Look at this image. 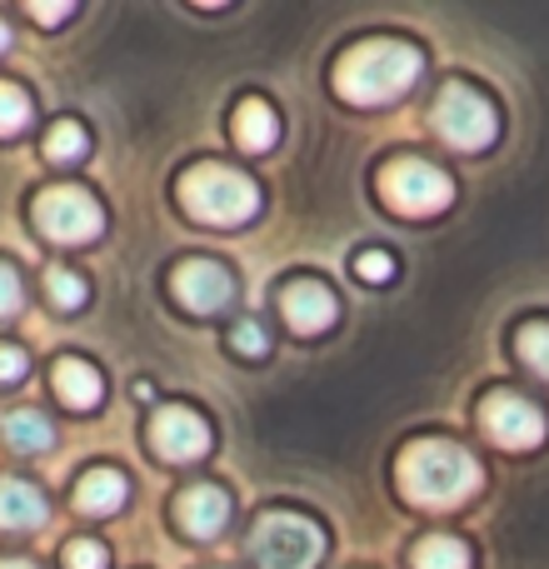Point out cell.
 Masks as SVG:
<instances>
[{
    "label": "cell",
    "mask_w": 549,
    "mask_h": 569,
    "mask_svg": "<svg viewBox=\"0 0 549 569\" xmlns=\"http://www.w3.org/2000/svg\"><path fill=\"white\" fill-rule=\"evenodd\" d=\"M395 475H400L405 500L425 505V510H455V505H465L475 490H480V460L450 440L405 445Z\"/></svg>",
    "instance_id": "6da1fadb"
},
{
    "label": "cell",
    "mask_w": 549,
    "mask_h": 569,
    "mask_svg": "<svg viewBox=\"0 0 549 569\" xmlns=\"http://www.w3.org/2000/svg\"><path fill=\"white\" fill-rule=\"evenodd\" d=\"M420 66L425 56L405 40H360L335 66V86L355 106H385V100H400L420 80Z\"/></svg>",
    "instance_id": "7a4b0ae2"
},
{
    "label": "cell",
    "mask_w": 549,
    "mask_h": 569,
    "mask_svg": "<svg viewBox=\"0 0 549 569\" xmlns=\"http://www.w3.org/2000/svg\"><path fill=\"white\" fill-rule=\"evenodd\" d=\"M180 206L206 226H246L260 210V186L246 170L230 166H196L180 180Z\"/></svg>",
    "instance_id": "3957f363"
},
{
    "label": "cell",
    "mask_w": 549,
    "mask_h": 569,
    "mask_svg": "<svg viewBox=\"0 0 549 569\" xmlns=\"http://www.w3.org/2000/svg\"><path fill=\"white\" fill-rule=\"evenodd\" d=\"M250 555H256L260 569H315L325 555V535L305 515L270 510L260 515L256 535H250Z\"/></svg>",
    "instance_id": "277c9868"
},
{
    "label": "cell",
    "mask_w": 549,
    "mask_h": 569,
    "mask_svg": "<svg viewBox=\"0 0 549 569\" xmlns=\"http://www.w3.org/2000/svg\"><path fill=\"white\" fill-rule=\"evenodd\" d=\"M435 130L450 140L455 150H485L495 136H500V116L495 106L465 80H450L435 100Z\"/></svg>",
    "instance_id": "5b68a950"
},
{
    "label": "cell",
    "mask_w": 549,
    "mask_h": 569,
    "mask_svg": "<svg viewBox=\"0 0 549 569\" xmlns=\"http://www.w3.org/2000/svg\"><path fill=\"white\" fill-rule=\"evenodd\" d=\"M36 226L46 230L50 240H60V246H86V240L100 236L106 216H100V206H96L90 190L50 186V190H40V200H36Z\"/></svg>",
    "instance_id": "8992f818"
},
{
    "label": "cell",
    "mask_w": 549,
    "mask_h": 569,
    "mask_svg": "<svg viewBox=\"0 0 549 569\" xmlns=\"http://www.w3.org/2000/svg\"><path fill=\"white\" fill-rule=\"evenodd\" d=\"M385 200H390L400 216H440L455 200V186L440 166H425V160H395L385 170Z\"/></svg>",
    "instance_id": "52a82bcc"
},
{
    "label": "cell",
    "mask_w": 549,
    "mask_h": 569,
    "mask_svg": "<svg viewBox=\"0 0 549 569\" xmlns=\"http://www.w3.org/2000/svg\"><path fill=\"white\" fill-rule=\"evenodd\" d=\"M480 425L505 450H530V445L545 440V415L515 390H495L490 400L480 405Z\"/></svg>",
    "instance_id": "ba28073f"
},
{
    "label": "cell",
    "mask_w": 549,
    "mask_h": 569,
    "mask_svg": "<svg viewBox=\"0 0 549 569\" xmlns=\"http://www.w3.org/2000/svg\"><path fill=\"white\" fill-rule=\"evenodd\" d=\"M170 290H176V300L196 315H216L236 300V280H230V270L216 266V260H186V266H176Z\"/></svg>",
    "instance_id": "9c48e42d"
},
{
    "label": "cell",
    "mask_w": 549,
    "mask_h": 569,
    "mask_svg": "<svg viewBox=\"0 0 549 569\" xmlns=\"http://www.w3.org/2000/svg\"><path fill=\"white\" fill-rule=\"evenodd\" d=\"M150 440H156V450L166 455V460L186 465L210 450V425L200 420L196 410H186V405H166V410L156 415V425H150Z\"/></svg>",
    "instance_id": "30bf717a"
},
{
    "label": "cell",
    "mask_w": 549,
    "mask_h": 569,
    "mask_svg": "<svg viewBox=\"0 0 549 569\" xmlns=\"http://www.w3.org/2000/svg\"><path fill=\"white\" fill-rule=\"evenodd\" d=\"M280 315L290 320L295 335H325L335 320V295L320 280H295L280 295Z\"/></svg>",
    "instance_id": "8fae6325"
},
{
    "label": "cell",
    "mask_w": 549,
    "mask_h": 569,
    "mask_svg": "<svg viewBox=\"0 0 549 569\" xmlns=\"http://www.w3.org/2000/svg\"><path fill=\"white\" fill-rule=\"evenodd\" d=\"M176 520L190 540H216L230 520L226 490H216V485H190V490L176 500Z\"/></svg>",
    "instance_id": "7c38bea8"
},
{
    "label": "cell",
    "mask_w": 549,
    "mask_h": 569,
    "mask_svg": "<svg viewBox=\"0 0 549 569\" xmlns=\"http://www.w3.org/2000/svg\"><path fill=\"white\" fill-rule=\"evenodd\" d=\"M126 505V475L110 470V465H96L76 480V510L80 515H116Z\"/></svg>",
    "instance_id": "4fadbf2b"
},
{
    "label": "cell",
    "mask_w": 549,
    "mask_h": 569,
    "mask_svg": "<svg viewBox=\"0 0 549 569\" xmlns=\"http://www.w3.org/2000/svg\"><path fill=\"white\" fill-rule=\"evenodd\" d=\"M46 525V495L30 480H0V530H36Z\"/></svg>",
    "instance_id": "5bb4252c"
},
{
    "label": "cell",
    "mask_w": 549,
    "mask_h": 569,
    "mask_svg": "<svg viewBox=\"0 0 549 569\" xmlns=\"http://www.w3.org/2000/svg\"><path fill=\"white\" fill-rule=\"evenodd\" d=\"M56 395L70 405V410H90V405L100 400V375H96V365H86V360H76V355H66V360L56 365Z\"/></svg>",
    "instance_id": "9a60e30c"
},
{
    "label": "cell",
    "mask_w": 549,
    "mask_h": 569,
    "mask_svg": "<svg viewBox=\"0 0 549 569\" xmlns=\"http://www.w3.org/2000/svg\"><path fill=\"white\" fill-rule=\"evenodd\" d=\"M236 140L246 150H270L274 140H280V120H274V110L266 106V100H240L236 106Z\"/></svg>",
    "instance_id": "2e32d148"
},
{
    "label": "cell",
    "mask_w": 549,
    "mask_h": 569,
    "mask_svg": "<svg viewBox=\"0 0 549 569\" xmlns=\"http://www.w3.org/2000/svg\"><path fill=\"white\" fill-rule=\"evenodd\" d=\"M475 555L465 540H455V535H425L420 545H415V569H470Z\"/></svg>",
    "instance_id": "e0dca14e"
},
{
    "label": "cell",
    "mask_w": 549,
    "mask_h": 569,
    "mask_svg": "<svg viewBox=\"0 0 549 569\" xmlns=\"http://www.w3.org/2000/svg\"><path fill=\"white\" fill-rule=\"evenodd\" d=\"M6 440L26 455H40V450H50L56 430H50V420L40 410H10L6 415Z\"/></svg>",
    "instance_id": "ac0fdd59"
},
{
    "label": "cell",
    "mask_w": 549,
    "mask_h": 569,
    "mask_svg": "<svg viewBox=\"0 0 549 569\" xmlns=\"http://www.w3.org/2000/svg\"><path fill=\"white\" fill-rule=\"evenodd\" d=\"M86 130H80V120H56L46 136V160H56V166H66V160H80L86 156Z\"/></svg>",
    "instance_id": "d6986e66"
},
{
    "label": "cell",
    "mask_w": 549,
    "mask_h": 569,
    "mask_svg": "<svg viewBox=\"0 0 549 569\" xmlns=\"http://www.w3.org/2000/svg\"><path fill=\"white\" fill-rule=\"evenodd\" d=\"M515 350H520V360L530 365L535 375H545L549 380V320H530L520 335H515Z\"/></svg>",
    "instance_id": "ffe728a7"
},
{
    "label": "cell",
    "mask_w": 549,
    "mask_h": 569,
    "mask_svg": "<svg viewBox=\"0 0 549 569\" xmlns=\"http://www.w3.org/2000/svg\"><path fill=\"white\" fill-rule=\"evenodd\" d=\"M30 126V96L10 80H0V136H16Z\"/></svg>",
    "instance_id": "44dd1931"
},
{
    "label": "cell",
    "mask_w": 549,
    "mask_h": 569,
    "mask_svg": "<svg viewBox=\"0 0 549 569\" xmlns=\"http://www.w3.org/2000/svg\"><path fill=\"white\" fill-rule=\"evenodd\" d=\"M46 284H50V300H56L60 310H80V305H86V280H80L76 270H50Z\"/></svg>",
    "instance_id": "7402d4cb"
},
{
    "label": "cell",
    "mask_w": 549,
    "mask_h": 569,
    "mask_svg": "<svg viewBox=\"0 0 549 569\" xmlns=\"http://www.w3.org/2000/svg\"><path fill=\"white\" fill-rule=\"evenodd\" d=\"M106 565H110L106 545H96V540H70L66 545V569H106Z\"/></svg>",
    "instance_id": "603a6c76"
},
{
    "label": "cell",
    "mask_w": 549,
    "mask_h": 569,
    "mask_svg": "<svg viewBox=\"0 0 549 569\" xmlns=\"http://www.w3.org/2000/svg\"><path fill=\"white\" fill-rule=\"evenodd\" d=\"M355 270H360V280H370V284H385L395 276V260L385 256V250H365L360 260H355Z\"/></svg>",
    "instance_id": "cb8c5ba5"
},
{
    "label": "cell",
    "mask_w": 549,
    "mask_h": 569,
    "mask_svg": "<svg viewBox=\"0 0 549 569\" xmlns=\"http://www.w3.org/2000/svg\"><path fill=\"white\" fill-rule=\"evenodd\" d=\"M230 340H236V350H240V355H266V345H270V340H266V330H260L256 320H240Z\"/></svg>",
    "instance_id": "d4e9b609"
},
{
    "label": "cell",
    "mask_w": 549,
    "mask_h": 569,
    "mask_svg": "<svg viewBox=\"0 0 549 569\" xmlns=\"http://www.w3.org/2000/svg\"><path fill=\"white\" fill-rule=\"evenodd\" d=\"M26 370H30V355L20 350V345H0V385L20 380Z\"/></svg>",
    "instance_id": "484cf974"
},
{
    "label": "cell",
    "mask_w": 549,
    "mask_h": 569,
    "mask_svg": "<svg viewBox=\"0 0 549 569\" xmlns=\"http://www.w3.org/2000/svg\"><path fill=\"white\" fill-rule=\"evenodd\" d=\"M20 310V276L0 260V315H16Z\"/></svg>",
    "instance_id": "4316f807"
},
{
    "label": "cell",
    "mask_w": 549,
    "mask_h": 569,
    "mask_svg": "<svg viewBox=\"0 0 549 569\" xmlns=\"http://www.w3.org/2000/svg\"><path fill=\"white\" fill-rule=\"evenodd\" d=\"M70 10H76L70 0H50V6H30V16L46 20V26H56V20H66V16H70Z\"/></svg>",
    "instance_id": "83f0119b"
},
{
    "label": "cell",
    "mask_w": 549,
    "mask_h": 569,
    "mask_svg": "<svg viewBox=\"0 0 549 569\" xmlns=\"http://www.w3.org/2000/svg\"><path fill=\"white\" fill-rule=\"evenodd\" d=\"M0 569H36L30 560H0Z\"/></svg>",
    "instance_id": "f1b7e54d"
},
{
    "label": "cell",
    "mask_w": 549,
    "mask_h": 569,
    "mask_svg": "<svg viewBox=\"0 0 549 569\" xmlns=\"http://www.w3.org/2000/svg\"><path fill=\"white\" fill-rule=\"evenodd\" d=\"M10 46V30H6V20H0V50H6Z\"/></svg>",
    "instance_id": "f546056e"
}]
</instances>
